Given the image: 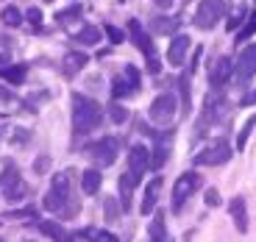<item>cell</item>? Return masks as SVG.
Listing matches in <instances>:
<instances>
[{"mask_svg":"<svg viewBox=\"0 0 256 242\" xmlns=\"http://www.w3.org/2000/svg\"><path fill=\"white\" fill-rule=\"evenodd\" d=\"M254 103H256V90H254V92H248V95H245L242 100H240V106H254Z\"/></svg>","mask_w":256,"mask_h":242,"instance_id":"obj_41","label":"cell"},{"mask_svg":"<svg viewBox=\"0 0 256 242\" xmlns=\"http://www.w3.org/2000/svg\"><path fill=\"white\" fill-rule=\"evenodd\" d=\"M228 78H234V58L218 56L212 62V70H209V86L212 90H220L223 84H228Z\"/></svg>","mask_w":256,"mask_h":242,"instance_id":"obj_11","label":"cell"},{"mask_svg":"<svg viewBox=\"0 0 256 242\" xmlns=\"http://www.w3.org/2000/svg\"><path fill=\"white\" fill-rule=\"evenodd\" d=\"M86 153L98 167H112L117 162V153H120V142H117V136H103V140L86 145Z\"/></svg>","mask_w":256,"mask_h":242,"instance_id":"obj_5","label":"cell"},{"mask_svg":"<svg viewBox=\"0 0 256 242\" xmlns=\"http://www.w3.org/2000/svg\"><path fill=\"white\" fill-rule=\"evenodd\" d=\"M26 76H28L26 64H12V67L3 72V78H6V81H12V84H22V81H26Z\"/></svg>","mask_w":256,"mask_h":242,"instance_id":"obj_31","label":"cell"},{"mask_svg":"<svg viewBox=\"0 0 256 242\" xmlns=\"http://www.w3.org/2000/svg\"><path fill=\"white\" fill-rule=\"evenodd\" d=\"M256 128V114H250L248 120H245V126L240 128V134H237V142H234V148H237L240 153L245 150V145H248V136H250V131Z\"/></svg>","mask_w":256,"mask_h":242,"instance_id":"obj_25","label":"cell"},{"mask_svg":"<svg viewBox=\"0 0 256 242\" xmlns=\"http://www.w3.org/2000/svg\"><path fill=\"white\" fill-rule=\"evenodd\" d=\"M117 186H120V206H122V212H128L131 209V195H134V186H136L134 176L126 170L120 176V181H117Z\"/></svg>","mask_w":256,"mask_h":242,"instance_id":"obj_18","label":"cell"},{"mask_svg":"<svg viewBox=\"0 0 256 242\" xmlns=\"http://www.w3.org/2000/svg\"><path fill=\"white\" fill-rule=\"evenodd\" d=\"M190 45H192V39L186 36V34H173V42L167 48V62L173 64V67H181V64L186 62Z\"/></svg>","mask_w":256,"mask_h":242,"instance_id":"obj_13","label":"cell"},{"mask_svg":"<svg viewBox=\"0 0 256 242\" xmlns=\"http://www.w3.org/2000/svg\"><path fill=\"white\" fill-rule=\"evenodd\" d=\"M78 236H81V240H90V242H120L114 234H109V231H98V228H84Z\"/></svg>","mask_w":256,"mask_h":242,"instance_id":"obj_28","label":"cell"},{"mask_svg":"<svg viewBox=\"0 0 256 242\" xmlns=\"http://www.w3.org/2000/svg\"><path fill=\"white\" fill-rule=\"evenodd\" d=\"M200 184H204V181H200L198 172H192V170L181 172L178 178H176V184H173V212L184 209V204L190 200V195H195V190H198Z\"/></svg>","mask_w":256,"mask_h":242,"instance_id":"obj_6","label":"cell"},{"mask_svg":"<svg viewBox=\"0 0 256 242\" xmlns=\"http://www.w3.org/2000/svg\"><path fill=\"white\" fill-rule=\"evenodd\" d=\"M256 34V12L248 14V20L242 22V28L237 31V45H242V42H248L250 36Z\"/></svg>","mask_w":256,"mask_h":242,"instance_id":"obj_27","label":"cell"},{"mask_svg":"<svg viewBox=\"0 0 256 242\" xmlns=\"http://www.w3.org/2000/svg\"><path fill=\"white\" fill-rule=\"evenodd\" d=\"M122 214V206L117 204V198H106V204H103V217H106V223H117Z\"/></svg>","mask_w":256,"mask_h":242,"instance_id":"obj_29","label":"cell"},{"mask_svg":"<svg viewBox=\"0 0 256 242\" xmlns=\"http://www.w3.org/2000/svg\"><path fill=\"white\" fill-rule=\"evenodd\" d=\"M81 12H84V8L76 3V6H70V8H64V12H58L56 20H58V22H70V17H81Z\"/></svg>","mask_w":256,"mask_h":242,"instance_id":"obj_33","label":"cell"},{"mask_svg":"<svg viewBox=\"0 0 256 242\" xmlns=\"http://www.w3.org/2000/svg\"><path fill=\"white\" fill-rule=\"evenodd\" d=\"M234 156V148L228 145L226 140H218V142H212L209 148H204L200 153H195V164L198 167H220V164H226V162Z\"/></svg>","mask_w":256,"mask_h":242,"instance_id":"obj_4","label":"cell"},{"mask_svg":"<svg viewBox=\"0 0 256 242\" xmlns=\"http://www.w3.org/2000/svg\"><path fill=\"white\" fill-rule=\"evenodd\" d=\"M26 17H28V22H31L34 28H39V26H42V12H39V8H28V12H26Z\"/></svg>","mask_w":256,"mask_h":242,"instance_id":"obj_37","label":"cell"},{"mask_svg":"<svg viewBox=\"0 0 256 242\" xmlns=\"http://www.w3.org/2000/svg\"><path fill=\"white\" fill-rule=\"evenodd\" d=\"M76 42H81V45L92 48V45H98V42H100V31H98L95 26H84V31L76 36Z\"/></svg>","mask_w":256,"mask_h":242,"instance_id":"obj_30","label":"cell"},{"mask_svg":"<svg viewBox=\"0 0 256 242\" xmlns=\"http://www.w3.org/2000/svg\"><path fill=\"white\" fill-rule=\"evenodd\" d=\"M156 3H159L162 8H167V6H173V0H156Z\"/></svg>","mask_w":256,"mask_h":242,"instance_id":"obj_42","label":"cell"},{"mask_svg":"<svg viewBox=\"0 0 256 242\" xmlns=\"http://www.w3.org/2000/svg\"><path fill=\"white\" fill-rule=\"evenodd\" d=\"M173 140H176V131H170V128H164V131L154 134V150H150V167H154V170H162L164 162L170 159Z\"/></svg>","mask_w":256,"mask_h":242,"instance_id":"obj_9","label":"cell"},{"mask_svg":"<svg viewBox=\"0 0 256 242\" xmlns=\"http://www.w3.org/2000/svg\"><path fill=\"white\" fill-rule=\"evenodd\" d=\"M128 95H136V90L128 84L126 76H117L114 81H112V98H117V100H120V98H128Z\"/></svg>","mask_w":256,"mask_h":242,"instance_id":"obj_22","label":"cell"},{"mask_svg":"<svg viewBox=\"0 0 256 242\" xmlns=\"http://www.w3.org/2000/svg\"><path fill=\"white\" fill-rule=\"evenodd\" d=\"M0 192H3L8 200H22V195H28L26 181L20 178V170L14 164H6V170L0 176Z\"/></svg>","mask_w":256,"mask_h":242,"instance_id":"obj_8","label":"cell"},{"mask_svg":"<svg viewBox=\"0 0 256 242\" xmlns=\"http://www.w3.org/2000/svg\"><path fill=\"white\" fill-rule=\"evenodd\" d=\"M0 20H3V26L17 28V26H22V12H20L17 6H6L3 12H0Z\"/></svg>","mask_w":256,"mask_h":242,"instance_id":"obj_26","label":"cell"},{"mask_svg":"<svg viewBox=\"0 0 256 242\" xmlns=\"http://www.w3.org/2000/svg\"><path fill=\"white\" fill-rule=\"evenodd\" d=\"M159 190H162V176H154V178H150V184L145 186V198H142V206H140V212H142L145 217H150V212L156 209Z\"/></svg>","mask_w":256,"mask_h":242,"instance_id":"obj_14","label":"cell"},{"mask_svg":"<svg viewBox=\"0 0 256 242\" xmlns=\"http://www.w3.org/2000/svg\"><path fill=\"white\" fill-rule=\"evenodd\" d=\"M128 34H131L134 45L142 50V56H145V58H154L156 56V48H154V42H150V34L142 28L140 20H128Z\"/></svg>","mask_w":256,"mask_h":242,"instance_id":"obj_12","label":"cell"},{"mask_svg":"<svg viewBox=\"0 0 256 242\" xmlns=\"http://www.w3.org/2000/svg\"><path fill=\"white\" fill-rule=\"evenodd\" d=\"M228 212H231V220H234L237 231L245 234V231H248V206H245V198H231Z\"/></svg>","mask_w":256,"mask_h":242,"instance_id":"obj_15","label":"cell"},{"mask_svg":"<svg viewBox=\"0 0 256 242\" xmlns=\"http://www.w3.org/2000/svg\"><path fill=\"white\" fill-rule=\"evenodd\" d=\"M178 92H181V114H190L192 112V100H190V72L178 78Z\"/></svg>","mask_w":256,"mask_h":242,"instance_id":"obj_23","label":"cell"},{"mask_svg":"<svg viewBox=\"0 0 256 242\" xmlns=\"http://www.w3.org/2000/svg\"><path fill=\"white\" fill-rule=\"evenodd\" d=\"M86 64H90L86 53H81V50H70L67 56H64V76L72 78L76 72H81L84 67H86Z\"/></svg>","mask_w":256,"mask_h":242,"instance_id":"obj_17","label":"cell"},{"mask_svg":"<svg viewBox=\"0 0 256 242\" xmlns=\"http://www.w3.org/2000/svg\"><path fill=\"white\" fill-rule=\"evenodd\" d=\"M148 170H150V150L145 145H131V150H128V172L134 176L136 184L145 178Z\"/></svg>","mask_w":256,"mask_h":242,"instance_id":"obj_10","label":"cell"},{"mask_svg":"<svg viewBox=\"0 0 256 242\" xmlns=\"http://www.w3.org/2000/svg\"><path fill=\"white\" fill-rule=\"evenodd\" d=\"M122 76L128 78V84H131V86H134L136 92H140V72H136V67H131V64H128V67H126V72H122Z\"/></svg>","mask_w":256,"mask_h":242,"instance_id":"obj_35","label":"cell"},{"mask_svg":"<svg viewBox=\"0 0 256 242\" xmlns=\"http://www.w3.org/2000/svg\"><path fill=\"white\" fill-rule=\"evenodd\" d=\"M206 206H209V209H214V206H220L223 204V198H220V192H218V186H209V190H206Z\"/></svg>","mask_w":256,"mask_h":242,"instance_id":"obj_34","label":"cell"},{"mask_svg":"<svg viewBox=\"0 0 256 242\" xmlns=\"http://www.w3.org/2000/svg\"><path fill=\"white\" fill-rule=\"evenodd\" d=\"M248 14H250L248 6H242V3H240V6H234L228 14H226V28H228V31H240V28H242V22L248 20Z\"/></svg>","mask_w":256,"mask_h":242,"instance_id":"obj_21","label":"cell"},{"mask_svg":"<svg viewBox=\"0 0 256 242\" xmlns=\"http://www.w3.org/2000/svg\"><path fill=\"white\" fill-rule=\"evenodd\" d=\"M150 242H170L167 240V223H164V212H154L150 217V228H148Z\"/></svg>","mask_w":256,"mask_h":242,"instance_id":"obj_19","label":"cell"},{"mask_svg":"<svg viewBox=\"0 0 256 242\" xmlns=\"http://www.w3.org/2000/svg\"><path fill=\"white\" fill-rule=\"evenodd\" d=\"M48 167H50V156H42V159L34 162V170H36V172H45Z\"/></svg>","mask_w":256,"mask_h":242,"instance_id":"obj_38","label":"cell"},{"mask_svg":"<svg viewBox=\"0 0 256 242\" xmlns=\"http://www.w3.org/2000/svg\"><path fill=\"white\" fill-rule=\"evenodd\" d=\"M106 114L112 117V122H117V126H120V122L128 120V108L120 106V103H112V106H106Z\"/></svg>","mask_w":256,"mask_h":242,"instance_id":"obj_32","label":"cell"},{"mask_svg":"<svg viewBox=\"0 0 256 242\" xmlns=\"http://www.w3.org/2000/svg\"><path fill=\"white\" fill-rule=\"evenodd\" d=\"M256 76V45H245L234 62V81L237 86H245Z\"/></svg>","mask_w":256,"mask_h":242,"instance_id":"obj_7","label":"cell"},{"mask_svg":"<svg viewBox=\"0 0 256 242\" xmlns=\"http://www.w3.org/2000/svg\"><path fill=\"white\" fill-rule=\"evenodd\" d=\"M36 228L42 231V234H48L53 242H76V236H72L70 231L62 228V226L53 223V220H42V223H36Z\"/></svg>","mask_w":256,"mask_h":242,"instance_id":"obj_16","label":"cell"},{"mask_svg":"<svg viewBox=\"0 0 256 242\" xmlns=\"http://www.w3.org/2000/svg\"><path fill=\"white\" fill-rule=\"evenodd\" d=\"M226 14H228V3L226 0H200L192 22L200 31H212V28L218 26V20H226Z\"/></svg>","mask_w":256,"mask_h":242,"instance_id":"obj_2","label":"cell"},{"mask_svg":"<svg viewBox=\"0 0 256 242\" xmlns=\"http://www.w3.org/2000/svg\"><path fill=\"white\" fill-rule=\"evenodd\" d=\"M106 36L114 42V45H120V42H126V34L120 31V28H114V26H106Z\"/></svg>","mask_w":256,"mask_h":242,"instance_id":"obj_36","label":"cell"},{"mask_svg":"<svg viewBox=\"0 0 256 242\" xmlns=\"http://www.w3.org/2000/svg\"><path fill=\"white\" fill-rule=\"evenodd\" d=\"M8 103H14V95L6 90V86H0V106H8Z\"/></svg>","mask_w":256,"mask_h":242,"instance_id":"obj_39","label":"cell"},{"mask_svg":"<svg viewBox=\"0 0 256 242\" xmlns=\"http://www.w3.org/2000/svg\"><path fill=\"white\" fill-rule=\"evenodd\" d=\"M176 28H178V20H173V17H156L154 22H150V31L154 34H170V36H173Z\"/></svg>","mask_w":256,"mask_h":242,"instance_id":"obj_24","label":"cell"},{"mask_svg":"<svg viewBox=\"0 0 256 242\" xmlns=\"http://www.w3.org/2000/svg\"><path fill=\"white\" fill-rule=\"evenodd\" d=\"M8 67H12V58H8L6 53H0V76H3V72H6Z\"/></svg>","mask_w":256,"mask_h":242,"instance_id":"obj_40","label":"cell"},{"mask_svg":"<svg viewBox=\"0 0 256 242\" xmlns=\"http://www.w3.org/2000/svg\"><path fill=\"white\" fill-rule=\"evenodd\" d=\"M100 184H103L100 170H84L81 172V190H84V195H98Z\"/></svg>","mask_w":256,"mask_h":242,"instance_id":"obj_20","label":"cell"},{"mask_svg":"<svg viewBox=\"0 0 256 242\" xmlns=\"http://www.w3.org/2000/svg\"><path fill=\"white\" fill-rule=\"evenodd\" d=\"M103 106L95 100V98L90 95H81V92H76L72 95V131H76L78 136H86L92 134V131H98L103 122Z\"/></svg>","mask_w":256,"mask_h":242,"instance_id":"obj_1","label":"cell"},{"mask_svg":"<svg viewBox=\"0 0 256 242\" xmlns=\"http://www.w3.org/2000/svg\"><path fill=\"white\" fill-rule=\"evenodd\" d=\"M176 108H178V98H176L173 92H162V95H156L154 103L148 106V120L159 122V126H167V122H173Z\"/></svg>","mask_w":256,"mask_h":242,"instance_id":"obj_3","label":"cell"}]
</instances>
